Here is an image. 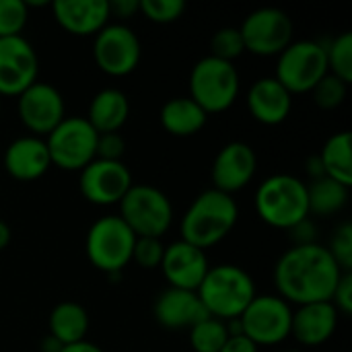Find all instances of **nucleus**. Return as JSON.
Returning <instances> with one entry per match:
<instances>
[{"mask_svg":"<svg viewBox=\"0 0 352 352\" xmlns=\"http://www.w3.org/2000/svg\"><path fill=\"white\" fill-rule=\"evenodd\" d=\"M29 21V6L25 0H0V37L23 35Z\"/></svg>","mask_w":352,"mask_h":352,"instance_id":"2f4dec72","label":"nucleus"},{"mask_svg":"<svg viewBox=\"0 0 352 352\" xmlns=\"http://www.w3.org/2000/svg\"><path fill=\"white\" fill-rule=\"evenodd\" d=\"M190 344L194 352H221L229 338L227 322L217 318H204L190 330Z\"/></svg>","mask_w":352,"mask_h":352,"instance_id":"cd10ccee","label":"nucleus"},{"mask_svg":"<svg viewBox=\"0 0 352 352\" xmlns=\"http://www.w3.org/2000/svg\"><path fill=\"white\" fill-rule=\"evenodd\" d=\"M4 169L12 179L19 182H33L45 175L52 167V159L45 146V138L41 136H19L14 138L4 151Z\"/></svg>","mask_w":352,"mask_h":352,"instance_id":"6ab92c4d","label":"nucleus"},{"mask_svg":"<svg viewBox=\"0 0 352 352\" xmlns=\"http://www.w3.org/2000/svg\"><path fill=\"white\" fill-rule=\"evenodd\" d=\"M239 72L233 62L214 56L200 58L190 72V97L206 111H227L239 95Z\"/></svg>","mask_w":352,"mask_h":352,"instance_id":"39448f33","label":"nucleus"},{"mask_svg":"<svg viewBox=\"0 0 352 352\" xmlns=\"http://www.w3.org/2000/svg\"><path fill=\"white\" fill-rule=\"evenodd\" d=\"M62 351V344L58 342V340H54L50 334L43 338V342H41V352H60Z\"/></svg>","mask_w":352,"mask_h":352,"instance_id":"c03bdc74","label":"nucleus"},{"mask_svg":"<svg viewBox=\"0 0 352 352\" xmlns=\"http://www.w3.org/2000/svg\"><path fill=\"white\" fill-rule=\"evenodd\" d=\"M89 330V314L87 309L76 301H62L58 303L47 318V332L54 340H58L62 346L76 344L87 340Z\"/></svg>","mask_w":352,"mask_h":352,"instance_id":"393cba45","label":"nucleus"},{"mask_svg":"<svg viewBox=\"0 0 352 352\" xmlns=\"http://www.w3.org/2000/svg\"><path fill=\"white\" fill-rule=\"evenodd\" d=\"M107 4H109V16L130 19L134 12H138L140 0H107Z\"/></svg>","mask_w":352,"mask_h":352,"instance_id":"58836bf2","label":"nucleus"},{"mask_svg":"<svg viewBox=\"0 0 352 352\" xmlns=\"http://www.w3.org/2000/svg\"><path fill=\"white\" fill-rule=\"evenodd\" d=\"M196 293L208 316L223 322L239 320L258 295L254 278L237 264L210 266Z\"/></svg>","mask_w":352,"mask_h":352,"instance_id":"7ed1b4c3","label":"nucleus"},{"mask_svg":"<svg viewBox=\"0 0 352 352\" xmlns=\"http://www.w3.org/2000/svg\"><path fill=\"white\" fill-rule=\"evenodd\" d=\"M97 136V130L85 116H66L45 136L52 165L64 171H80L95 159Z\"/></svg>","mask_w":352,"mask_h":352,"instance_id":"1a4fd4ad","label":"nucleus"},{"mask_svg":"<svg viewBox=\"0 0 352 352\" xmlns=\"http://www.w3.org/2000/svg\"><path fill=\"white\" fill-rule=\"evenodd\" d=\"M239 219V206L233 196L214 188L200 192L182 217V241L206 252V248L223 241Z\"/></svg>","mask_w":352,"mask_h":352,"instance_id":"f03ea898","label":"nucleus"},{"mask_svg":"<svg viewBox=\"0 0 352 352\" xmlns=\"http://www.w3.org/2000/svg\"><path fill=\"white\" fill-rule=\"evenodd\" d=\"M258 169V155L252 144L243 140L227 142L214 157L210 179L212 188L233 196L235 192L250 186Z\"/></svg>","mask_w":352,"mask_h":352,"instance_id":"dca6fc26","label":"nucleus"},{"mask_svg":"<svg viewBox=\"0 0 352 352\" xmlns=\"http://www.w3.org/2000/svg\"><path fill=\"white\" fill-rule=\"evenodd\" d=\"M16 116L33 136L45 138L66 118V103L54 85L37 78L16 97Z\"/></svg>","mask_w":352,"mask_h":352,"instance_id":"ddd939ff","label":"nucleus"},{"mask_svg":"<svg viewBox=\"0 0 352 352\" xmlns=\"http://www.w3.org/2000/svg\"><path fill=\"white\" fill-rule=\"evenodd\" d=\"M134 241L136 235L118 214H105L89 227L85 241L87 258L107 276H120L132 262Z\"/></svg>","mask_w":352,"mask_h":352,"instance_id":"423d86ee","label":"nucleus"},{"mask_svg":"<svg viewBox=\"0 0 352 352\" xmlns=\"http://www.w3.org/2000/svg\"><path fill=\"white\" fill-rule=\"evenodd\" d=\"M39 76V56L23 35L0 37V95L19 97Z\"/></svg>","mask_w":352,"mask_h":352,"instance_id":"2eb2a0df","label":"nucleus"},{"mask_svg":"<svg viewBox=\"0 0 352 352\" xmlns=\"http://www.w3.org/2000/svg\"><path fill=\"white\" fill-rule=\"evenodd\" d=\"M328 252L332 254V258L336 260V264L340 266L342 272H351L352 270V225L351 223H342L332 239L330 245H326Z\"/></svg>","mask_w":352,"mask_h":352,"instance_id":"f704fd0d","label":"nucleus"},{"mask_svg":"<svg viewBox=\"0 0 352 352\" xmlns=\"http://www.w3.org/2000/svg\"><path fill=\"white\" fill-rule=\"evenodd\" d=\"M136 237H163L173 221L169 196L148 184H134L120 200L118 214Z\"/></svg>","mask_w":352,"mask_h":352,"instance_id":"0eeeda50","label":"nucleus"},{"mask_svg":"<svg viewBox=\"0 0 352 352\" xmlns=\"http://www.w3.org/2000/svg\"><path fill=\"white\" fill-rule=\"evenodd\" d=\"M10 237H12V233H10V227L0 219V252L2 250H6L8 248V243H10Z\"/></svg>","mask_w":352,"mask_h":352,"instance_id":"37998d69","label":"nucleus"},{"mask_svg":"<svg viewBox=\"0 0 352 352\" xmlns=\"http://www.w3.org/2000/svg\"><path fill=\"white\" fill-rule=\"evenodd\" d=\"M245 105L256 122L264 126H278L291 116L293 95L274 76H262L250 87Z\"/></svg>","mask_w":352,"mask_h":352,"instance_id":"a211bd4d","label":"nucleus"},{"mask_svg":"<svg viewBox=\"0 0 352 352\" xmlns=\"http://www.w3.org/2000/svg\"><path fill=\"white\" fill-rule=\"evenodd\" d=\"M352 136L349 130H342V132H336L332 134L324 146H322V153L318 155L320 157V163H322V169H324V175L351 188L352 186Z\"/></svg>","mask_w":352,"mask_h":352,"instance_id":"a878e982","label":"nucleus"},{"mask_svg":"<svg viewBox=\"0 0 352 352\" xmlns=\"http://www.w3.org/2000/svg\"><path fill=\"white\" fill-rule=\"evenodd\" d=\"M221 352H258V346L243 334H229Z\"/></svg>","mask_w":352,"mask_h":352,"instance_id":"ea45409f","label":"nucleus"},{"mask_svg":"<svg viewBox=\"0 0 352 352\" xmlns=\"http://www.w3.org/2000/svg\"><path fill=\"white\" fill-rule=\"evenodd\" d=\"M332 305L342 316L352 314V272H344L340 276V280L334 289V295H332Z\"/></svg>","mask_w":352,"mask_h":352,"instance_id":"e433bc0d","label":"nucleus"},{"mask_svg":"<svg viewBox=\"0 0 352 352\" xmlns=\"http://www.w3.org/2000/svg\"><path fill=\"white\" fill-rule=\"evenodd\" d=\"M245 52L256 56H278L295 35V25L289 12L276 6L252 10L239 25Z\"/></svg>","mask_w":352,"mask_h":352,"instance_id":"9b49d317","label":"nucleus"},{"mask_svg":"<svg viewBox=\"0 0 352 352\" xmlns=\"http://www.w3.org/2000/svg\"><path fill=\"white\" fill-rule=\"evenodd\" d=\"M126 153V140L120 132H105L97 136V151L95 159L103 161H122Z\"/></svg>","mask_w":352,"mask_h":352,"instance_id":"c9c22d12","label":"nucleus"},{"mask_svg":"<svg viewBox=\"0 0 352 352\" xmlns=\"http://www.w3.org/2000/svg\"><path fill=\"white\" fill-rule=\"evenodd\" d=\"M50 6L56 23L78 37L97 35L111 19L107 0H56Z\"/></svg>","mask_w":352,"mask_h":352,"instance_id":"412c9836","label":"nucleus"},{"mask_svg":"<svg viewBox=\"0 0 352 352\" xmlns=\"http://www.w3.org/2000/svg\"><path fill=\"white\" fill-rule=\"evenodd\" d=\"M87 122L97 130V134L120 132L130 118V101L124 91L116 87L101 89L89 103Z\"/></svg>","mask_w":352,"mask_h":352,"instance_id":"5701e85b","label":"nucleus"},{"mask_svg":"<svg viewBox=\"0 0 352 352\" xmlns=\"http://www.w3.org/2000/svg\"><path fill=\"white\" fill-rule=\"evenodd\" d=\"M326 60H328V72L336 78L344 80L346 85L352 82V33L344 31L336 35L326 45Z\"/></svg>","mask_w":352,"mask_h":352,"instance_id":"c85d7f7f","label":"nucleus"},{"mask_svg":"<svg viewBox=\"0 0 352 352\" xmlns=\"http://www.w3.org/2000/svg\"><path fill=\"white\" fill-rule=\"evenodd\" d=\"M155 320L165 330H190L204 318H208V311L204 309L200 297L196 291H184V289H165L153 307Z\"/></svg>","mask_w":352,"mask_h":352,"instance_id":"aec40b11","label":"nucleus"},{"mask_svg":"<svg viewBox=\"0 0 352 352\" xmlns=\"http://www.w3.org/2000/svg\"><path fill=\"white\" fill-rule=\"evenodd\" d=\"M289 237H291L293 245H311V243H318V233H316L314 221L309 217L303 219V221H299L297 225H293L289 229Z\"/></svg>","mask_w":352,"mask_h":352,"instance_id":"4c0bfd02","label":"nucleus"},{"mask_svg":"<svg viewBox=\"0 0 352 352\" xmlns=\"http://www.w3.org/2000/svg\"><path fill=\"white\" fill-rule=\"evenodd\" d=\"M307 175H309L311 182L324 177V169H322V163H320V157L318 155H314V157L307 159Z\"/></svg>","mask_w":352,"mask_h":352,"instance_id":"79ce46f5","label":"nucleus"},{"mask_svg":"<svg viewBox=\"0 0 352 352\" xmlns=\"http://www.w3.org/2000/svg\"><path fill=\"white\" fill-rule=\"evenodd\" d=\"M243 54H245V45H243V37L239 33V27H221L212 33L210 56L225 60V62H233Z\"/></svg>","mask_w":352,"mask_h":352,"instance_id":"c756f323","label":"nucleus"},{"mask_svg":"<svg viewBox=\"0 0 352 352\" xmlns=\"http://www.w3.org/2000/svg\"><path fill=\"white\" fill-rule=\"evenodd\" d=\"M93 58L101 72L109 76H126L138 68L142 43L128 25L107 23L93 39Z\"/></svg>","mask_w":352,"mask_h":352,"instance_id":"f8f14e48","label":"nucleus"},{"mask_svg":"<svg viewBox=\"0 0 352 352\" xmlns=\"http://www.w3.org/2000/svg\"><path fill=\"white\" fill-rule=\"evenodd\" d=\"M138 10L153 23L159 25H167L177 21L184 10H186V2L184 0H140Z\"/></svg>","mask_w":352,"mask_h":352,"instance_id":"473e14b6","label":"nucleus"},{"mask_svg":"<svg viewBox=\"0 0 352 352\" xmlns=\"http://www.w3.org/2000/svg\"><path fill=\"white\" fill-rule=\"evenodd\" d=\"M159 120L165 132L186 138L198 134L206 126L208 113L192 97H173L163 103Z\"/></svg>","mask_w":352,"mask_h":352,"instance_id":"b1692460","label":"nucleus"},{"mask_svg":"<svg viewBox=\"0 0 352 352\" xmlns=\"http://www.w3.org/2000/svg\"><path fill=\"white\" fill-rule=\"evenodd\" d=\"M349 190L346 186L330 179V177H320L307 184V204H309V214L318 217H332L340 212L346 202H349Z\"/></svg>","mask_w":352,"mask_h":352,"instance_id":"bb28decb","label":"nucleus"},{"mask_svg":"<svg viewBox=\"0 0 352 352\" xmlns=\"http://www.w3.org/2000/svg\"><path fill=\"white\" fill-rule=\"evenodd\" d=\"M349 93V85L340 78H336L334 74H326L314 89H311V97L314 103L322 109H336L344 103Z\"/></svg>","mask_w":352,"mask_h":352,"instance_id":"7c9ffc66","label":"nucleus"},{"mask_svg":"<svg viewBox=\"0 0 352 352\" xmlns=\"http://www.w3.org/2000/svg\"><path fill=\"white\" fill-rule=\"evenodd\" d=\"M342 274L326 245H291L274 266V285L287 303H324L332 301Z\"/></svg>","mask_w":352,"mask_h":352,"instance_id":"f257e3e1","label":"nucleus"},{"mask_svg":"<svg viewBox=\"0 0 352 352\" xmlns=\"http://www.w3.org/2000/svg\"><path fill=\"white\" fill-rule=\"evenodd\" d=\"M80 196L97 206L120 204L126 192L134 186L132 173L124 161H103L93 159L87 167L78 171Z\"/></svg>","mask_w":352,"mask_h":352,"instance_id":"4468645a","label":"nucleus"},{"mask_svg":"<svg viewBox=\"0 0 352 352\" xmlns=\"http://www.w3.org/2000/svg\"><path fill=\"white\" fill-rule=\"evenodd\" d=\"M338 328V311L332 301L299 305L291 318V336L305 346L328 342Z\"/></svg>","mask_w":352,"mask_h":352,"instance_id":"4be33fe9","label":"nucleus"},{"mask_svg":"<svg viewBox=\"0 0 352 352\" xmlns=\"http://www.w3.org/2000/svg\"><path fill=\"white\" fill-rule=\"evenodd\" d=\"M159 268L165 280L169 283V287L184 289V291H198L210 264L204 250L177 239L165 245L163 262Z\"/></svg>","mask_w":352,"mask_h":352,"instance_id":"f3484780","label":"nucleus"},{"mask_svg":"<svg viewBox=\"0 0 352 352\" xmlns=\"http://www.w3.org/2000/svg\"><path fill=\"white\" fill-rule=\"evenodd\" d=\"M60 352H103V349H101V346H97L95 342L82 340V342H76V344L62 346V351Z\"/></svg>","mask_w":352,"mask_h":352,"instance_id":"a19ab883","label":"nucleus"},{"mask_svg":"<svg viewBox=\"0 0 352 352\" xmlns=\"http://www.w3.org/2000/svg\"><path fill=\"white\" fill-rule=\"evenodd\" d=\"M254 204L266 225L289 231L309 217L307 184L291 173H274L258 186Z\"/></svg>","mask_w":352,"mask_h":352,"instance_id":"20e7f679","label":"nucleus"},{"mask_svg":"<svg viewBox=\"0 0 352 352\" xmlns=\"http://www.w3.org/2000/svg\"><path fill=\"white\" fill-rule=\"evenodd\" d=\"M293 309L278 295H256L239 318L241 334L258 349L280 344L291 336Z\"/></svg>","mask_w":352,"mask_h":352,"instance_id":"9d476101","label":"nucleus"},{"mask_svg":"<svg viewBox=\"0 0 352 352\" xmlns=\"http://www.w3.org/2000/svg\"><path fill=\"white\" fill-rule=\"evenodd\" d=\"M328 74L326 45L316 39L291 41L276 62L274 78L291 93H311V89Z\"/></svg>","mask_w":352,"mask_h":352,"instance_id":"6e6552de","label":"nucleus"},{"mask_svg":"<svg viewBox=\"0 0 352 352\" xmlns=\"http://www.w3.org/2000/svg\"><path fill=\"white\" fill-rule=\"evenodd\" d=\"M163 254H165V245L159 237H136L134 250H132V260L140 268L153 270V268L161 266Z\"/></svg>","mask_w":352,"mask_h":352,"instance_id":"72a5a7b5","label":"nucleus"}]
</instances>
